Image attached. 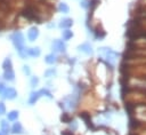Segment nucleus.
Wrapping results in <instances>:
<instances>
[{"label": "nucleus", "instance_id": "1", "mask_svg": "<svg viewBox=\"0 0 146 135\" xmlns=\"http://www.w3.org/2000/svg\"><path fill=\"white\" fill-rule=\"evenodd\" d=\"M10 40H11L13 45L15 46L16 50L19 49V48L25 47V46H24V43H25L24 35H23V33L19 32V31H15V32H13V33L10 34Z\"/></svg>", "mask_w": 146, "mask_h": 135}, {"label": "nucleus", "instance_id": "2", "mask_svg": "<svg viewBox=\"0 0 146 135\" xmlns=\"http://www.w3.org/2000/svg\"><path fill=\"white\" fill-rule=\"evenodd\" d=\"M2 97L5 100H9V101L15 100L17 97V90L14 87H7L5 89V92L2 93Z\"/></svg>", "mask_w": 146, "mask_h": 135}, {"label": "nucleus", "instance_id": "3", "mask_svg": "<svg viewBox=\"0 0 146 135\" xmlns=\"http://www.w3.org/2000/svg\"><path fill=\"white\" fill-rule=\"evenodd\" d=\"M51 48H52V50H55V51L64 53L66 46H65V43L63 42V40H54V41H52V45H51Z\"/></svg>", "mask_w": 146, "mask_h": 135}, {"label": "nucleus", "instance_id": "4", "mask_svg": "<svg viewBox=\"0 0 146 135\" xmlns=\"http://www.w3.org/2000/svg\"><path fill=\"white\" fill-rule=\"evenodd\" d=\"M10 133L16 134V135L23 134V133H24V128H23L22 124H21L19 121H15V122L13 124V126L10 127Z\"/></svg>", "mask_w": 146, "mask_h": 135}, {"label": "nucleus", "instance_id": "5", "mask_svg": "<svg viewBox=\"0 0 146 135\" xmlns=\"http://www.w3.org/2000/svg\"><path fill=\"white\" fill-rule=\"evenodd\" d=\"M38 37H39V29L35 27V26H32L27 31V39L30 41H34V40H36Z\"/></svg>", "mask_w": 146, "mask_h": 135}, {"label": "nucleus", "instance_id": "6", "mask_svg": "<svg viewBox=\"0 0 146 135\" xmlns=\"http://www.w3.org/2000/svg\"><path fill=\"white\" fill-rule=\"evenodd\" d=\"M41 96H42V95H41L40 90H33V92L31 93L30 97H29V104H30V105L35 104V102H36Z\"/></svg>", "mask_w": 146, "mask_h": 135}, {"label": "nucleus", "instance_id": "7", "mask_svg": "<svg viewBox=\"0 0 146 135\" xmlns=\"http://www.w3.org/2000/svg\"><path fill=\"white\" fill-rule=\"evenodd\" d=\"M26 53H27V56L38 57L41 54V49L39 47H31V48H26Z\"/></svg>", "mask_w": 146, "mask_h": 135}, {"label": "nucleus", "instance_id": "8", "mask_svg": "<svg viewBox=\"0 0 146 135\" xmlns=\"http://www.w3.org/2000/svg\"><path fill=\"white\" fill-rule=\"evenodd\" d=\"M3 79H5L6 81H8V82L14 81V80H15V72H14V70H13V69H10V70H5V71H3Z\"/></svg>", "mask_w": 146, "mask_h": 135}, {"label": "nucleus", "instance_id": "9", "mask_svg": "<svg viewBox=\"0 0 146 135\" xmlns=\"http://www.w3.org/2000/svg\"><path fill=\"white\" fill-rule=\"evenodd\" d=\"M0 132L3 133L5 135H8L10 133V126L8 120H1L0 121Z\"/></svg>", "mask_w": 146, "mask_h": 135}, {"label": "nucleus", "instance_id": "10", "mask_svg": "<svg viewBox=\"0 0 146 135\" xmlns=\"http://www.w3.org/2000/svg\"><path fill=\"white\" fill-rule=\"evenodd\" d=\"M19 117V112L17 110H11L7 113V120L8 121H17Z\"/></svg>", "mask_w": 146, "mask_h": 135}, {"label": "nucleus", "instance_id": "11", "mask_svg": "<svg viewBox=\"0 0 146 135\" xmlns=\"http://www.w3.org/2000/svg\"><path fill=\"white\" fill-rule=\"evenodd\" d=\"M72 24H73V21L71 18H63L60 21V23H59V26L62 29H65L66 30V29H70L72 26Z\"/></svg>", "mask_w": 146, "mask_h": 135}, {"label": "nucleus", "instance_id": "12", "mask_svg": "<svg viewBox=\"0 0 146 135\" xmlns=\"http://www.w3.org/2000/svg\"><path fill=\"white\" fill-rule=\"evenodd\" d=\"M79 49H80L81 51L86 53V54H91V53H92L91 46H90L88 42H86V43H82L81 46H79Z\"/></svg>", "mask_w": 146, "mask_h": 135}, {"label": "nucleus", "instance_id": "13", "mask_svg": "<svg viewBox=\"0 0 146 135\" xmlns=\"http://www.w3.org/2000/svg\"><path fill=\"white\" fill-rule=\"evenodd\" d=\"M2 69H3V71H5V70H10V69H13V62H11L10 57H7V58L3 59V62H2Z\"/></svg>", "mask_w": 146, "mask_h": 135}, {"label": "nucleus", "instance_id": "14", "mask_svg": "<svg viewBox=\"0 0 146 135\" xmlns=\"http://www.w3.org/2000/svg\"><path fill=\"white\" fill-rule=\"evenodd\" d=\"M58 10H59L60 13L66 14V13H68V11H70V7H68V6H67V3H65V2H60V3H59V6H58Z\"/></svg>", "mask_w": 146, "mask_h": 135}, {"label": "nucleus", "instance_id": "15", "mask_svg": "<svg viewBox=\"0 0 146 135\" xmlns=\"http://www.w3.org/2000/svg\"><path fill=\"white\" fill-rule=\"evenodd\" d=\"M44 62L47 64H54L56 62V56L54 54H48L46 57H44Z\"/></svg>", "mask_w": 146, "mask_h": 135}, {"label": "nucleus", "instance_id": "16", "mask_svg": "<svg viewBox=\"0 0 146 135\" xmlns=\"http://www.w3.org/2000/svg\"><path fill=\"white\" fill-rule=\"evenodd\" d=\"M62 35H63V40H68V39H71L73 37V33H72V31H70L68 29H66L65 31H63Z\"/></svg>", "mask_w": 146, "mask_h": 135}, {"label": "nucleus", "instance_id": "17", "mask_svg": "<svg viewBox=\"0 0 146 135\" xmlns=\"http://www.w3.org/2000/svg\"><path fill=\"white\" fill-rule=\"evenodd\" d=\"M30 84H31L32 87L38 86V84H39V78H38V77H31V81H30Z\"/></svg>", "mask_w": 146, "mask_h": 135}, {"label": "nucleus", "instance_id": "18", "mask_svg": "<svg viewBox=\"0 0 146 135\" xmlns=\"http://www.w3.org/2000/svg\"><path fill=\"white\" fill-rule=\"evenodd\" d=\"M40 93H41V95H42V96H48V97H51V93H50L48 89H46V88L40 89Z\"/></svg>", "mask_w": 146, "mask_h": 135}, {"label": "nucleus", "instance_id": "19", "mask_svg": "<svg viewBox=\"0 0 146 135\" xmlns=\"http://www.w3.org/2000/svg\"><path fill=\"white\" fill-rule=\"evenodd\" d=\"M55 73H56V70L49 69V70H47V71L44 72V76H46V77H51V76H54Z\"/></svg>", "mask_w": 146, "mask_h": 135}, {"label": "nucleus", "instance_id": "20", "mask_svg": "<svg viewBox=\"0 0 146 135\" xmlns=\"http://www.w3.org/2000/svg\"><path fill=\"white\" fill-rule=\"evenodd\" d=\"M6 113V105L3 102H0V116Z\"/></svg>", "mask_w": 146, "mask_h": 135}, {"label": "nucleus", "instance_id": "21", "mask_svg": "<svg viewBox=\"0 0 146 135\" xmlns=\"http://www.w3.org/2000/svg\"><path fill=\"white\" fill-rule=\"evenodd\" d=\"M23 72H24V74H26V76H30V74H31V70H30V66H27V65H24V66H23Z\"/></svg>", "mask_w": 146, "mask_h": 135}, {"label": "nucleus", "instance_id": "22", "mask_svg": "<svg viewBox=\"0 0 146 135\" xmlns=\"http://www.w3.org/2000/svg\"><path fill=\"white\" fill-rule=\"evenodd\" d=\"M7 88V86L5 85V82H2V81H0V94H2L3 92H5V89Z\"/></svg>", "mask_w": 146, "mask_h": 135}, {"label": "nucleus", "instance_id": "23", "mask_svg": "<svg viewBox=\"0 0 146 135\" xmlns=\"http://www.w3.org/2000/svg\"><path fill=\"white\" fill-rule=\"evenodd\" d=\"M0 135H5V134H3V133H1V132H0Z\"/></svg>", "mask_w": 146, "mask_h": 135}]
</instances>
